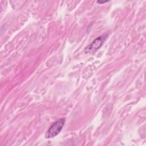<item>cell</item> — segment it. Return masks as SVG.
I'll list each match as a JSON object with an SVG mask.
<instances>
[{"label": "cell", "mask_w": 146, "mask_h": 146, "mask_svg": "<svg viewBox=\"0 0 146 146\" xmlns=\"http://www.w3.org/2000/svg\"><path fill=\"white\" fill-rule=\"evenodd\" d=\"M64 123V118H62L54 123L46 132L45 137L47 139H50L57 136L62 131Z\"/></svg>", "instance_id": "cell-1"}, {"label": "cell", "mask_w": 146, "mask_h": 146, "mask_svg": "<svg viewBox=\"0 0 146 146\" xmlns=\"http://www.w3.org/2000/svg\"><path fill=\"white\" fill-rule=\"evenodd\" d=\"M107 37V35H104L94 39L90 44L85 48L84 52L86 54H93L96 52L102 46Z\"/></svg>", "instance_id": "cell-2"}, {"label": "cell", "mask_w": 146, "mask_h": 146, "mask_svg": "<svg viewBox=\"0 0 146 146\" xmlns=\"http://www.w3.org/2000/svg\"><path fill=\"white\" fill-rule=\"evenodd\" d=\"M108 2V1H97V3H99V4H102V3H105L106 2Z\"/></svg>", "instance_id": "cell-3"}]
</instances>
